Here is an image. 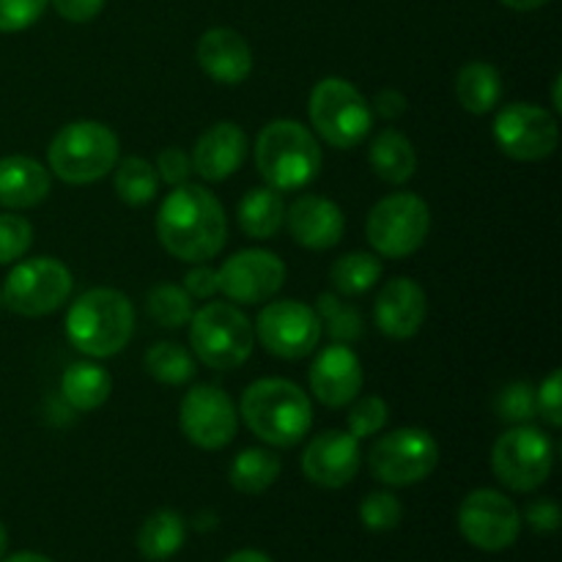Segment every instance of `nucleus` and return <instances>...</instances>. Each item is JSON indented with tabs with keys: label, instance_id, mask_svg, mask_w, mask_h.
I'll return each mask as SVG.
<instances>
[{
	"label": "nucleus",
	"instance_id": "f257e3e1",
	"mask_svg": "<svg viewBox=\"0 0 562 562\" xmlns=\"http://www.w3.org/2000/svg\"><path fill=\"white\" fill-rule=\"evenodd\" d=\"M157 239L173 258L209 263L228 241V217L223 203L203 184H181L168 192L157 212Z\"/></svg>",
	"mask_w": 562,
	"mask_h": 562
},
{
	"label": "nucleus",
	"instance_id": "f03ea898",
	"mask_svg": "<svg viewBox=\"0 0 562 562\" xmlns=\"http://www.w3.org/2000/svg\"><path fill=\"white\" fill-rule=\"evenodd\" d=\"M239 415L261 442L272 448H296L311 434L313 404L300 384L280 376L252 382L241 393Z\"/></svg>",
	"mask_w": 562,
	"mask_h": 562
},
{
	"label": "nucleus",
	"instance_id": "7ed1b4c3",
	"mask_svg": "<svg viewBox=\"0 0 562 562\" xmlns=\"http://www.w3.org/2000/svg\"><path fill=\"white\" fill-rule=\"evenodd\" d=\"M135 335V305L119 289H88L66 313V340L91 360L121 355Z\"/></svg>",
	"mask_w": 562,
	"mask_h": 562
},
{
	"label": "nucleus",
	"instance_id": "20e7f679",
	"mask_svg": "<svg viewBox=\"0 0 562 562\" xmlns=\"http://www.w3.org/2000/svg\"><path fill=\"white\" fill-rule=\"evenodd\" d=\"M322 146L305 124L294 119L269 121L256 137V170L278 192L305 190L322 173Z\"/></svg>",
	"mask_w": 562,
	"mask_h": 562
},
{
	"label": "nucleus",
	"instance_id": "39448f33",
	"mask_svg": "<svg viewBox=\"0 0 562 562\" xmlns=\"http://www.w3.org/2000/svg\"><path fill=\"white\" fill-rule=\"evenodd\" d=\"M121 159L119 135L102 121H71L49 140V173L66 184H93Z\"/></svg>",
	"mask_w": 562,
	"mask_h": 562
},
{
	"label": "nucleus",
	"instance_id": "423d86ee",
	"mask_svg": "<svg viewBox=\"0 0 562 562\" xmlns=\"http://www.w3.org/2000/svg\"><path fill=\"white\" fill-rule=\"evenodd\" d=\"M190 346L212 371H236L252 357L256 329L234 302H206L190 318Z\"/></svg>",
	"mask_w": 562,
	"mask_h": 562
},
{
	"label": "nucleus",
	"instance_id": "0eeeda50",
	"mask_svg": "<svg viewBox=\"0 0 562 562\" xmlns=\"http://www.w3.org/2000/svg\"><path fill=\"white\" fill-rule=\"evenodd\" d=\"M313 132L333 148H357L366 143L373 126L371 102L360 93L355 82L344 77H324L313 86L307 99Z\"/></svg>",
	"mask_w": 562,
	"mask_h": 562
},
{
	"label": "nucleus",
	"instance_id": "6e6552de",
	"mask_svg": "<svg viewBox=\"0 0 562 562\" xmlns=\"http://www.w3.org/2000/svg\"><path fill=\"white\" fill-rule=\"evenodd\" d=\"M431 234V209L415 192H393L371 209L366 236L379 258L401 261L426 245Z\"/></svg>",
	"mask_w": 562,
	"mask_h": 562
},
{
	"label": "nucleus",
	"instance_id": "1a4fd4ad",
	"mask_svg": "<svg viewBox=\"0 0 562 562\" xmlns=\"http://www.w3.org/2000/svg\"><path fill=\"white\" fill-rule=\"evenodd\" d=\"M75 291L69 267L58 258L38 256L16 261L5 278L0 300L11 313L25 318H42L60 311Z\"/></svg>",
	"mask_w": 562,
	"mask_h": 562
},
{
	"label": "nucleus",
	"instance_id": "9d476101",
	"mask_svg": "<svg viewBox=\"0 0 562 562\" xmlns=\"http://www.w3.org/2000/svg\"><path fill=\"white\" fill-rule=\"evenodd\" d=\"M554 467V445L536 426H510L492 448V472L510 492L530 494L549 481Z\"/></svg>",
	"mask_w": 562,
	"mask_h": 562
},
{
	"label": "nucleus",
	"instance_id": "9b49d317",
	"mask_svg": "<svg viewBox=\"0 0 562 562\" xmlns=\"http://www.w3.org/2000/svg\"><path fill=\"white\" fill-rule=\"evenodd\" d=\"M439 464V442L426 428H395L368 450V470L384 486H415Z\"/></svg>",
	"mask_w": 562,
	"mask_h": 562
},
{
	"label": "nucleus",
	"instance_id": "f8f14e48",
	"mask_svg": "<svg viewBox=\"0 0 562 562\" xmlns=\"http://www.w3.org/2000/svg\"><path fill=\"white\" fill-rule=\"evenodd\" d=\"M494 143L499 151L519 162H541L558 151V115L532 102L505 104L492 124Z\"/></svg>",
	"mask_w": 562,
	"mask_h": 562
},
{
	"label": "nucleus",
	"instance_id": "ddd939ff",
	"mask_svg": "<svg viewBox=\"0 0 562 562\" xmlns=\"http://www.w3.org/2000/svg\"><path fill=\"white\" fill-rule=\"evenodd\" d=\"M263 349L280 360H302L322 340V322L313 305L296 300H269L252 324Z\"/></svg>",
	"mask_w": 562,
	"mask_h": 562
},
{
	"label": "nucleus",
	"instance_id": "4468645a",
	"mask_svg": "<svg viewBox=\"0 0 562 562\" xmlns=\"http://www.w3.org/2000/svg\"><path fill=\"white\" fill-rule=\"evenodd\" d=\"M459 530L481 552H505L519 541L521 514L514 499L494 488H475L459 508Z\"/></svg>",
	"mask_w": 562,
	"mask_h": 562
},
{
	"label": "nucleus",
	"instance_id": "2eb2a0df",
	"mask_svg": "<svg viewBox=\"0 0 562 562\" xmlns=\"http://www.w3.org/2000/svg\"><path fill=\"white\" fill-rule=\"evenodd\" d=\"M181 434L201 450H223L239 431V409L225 390L214 384H195L179 406Z\"/></svg>",
	"mask_w": 562,
	"mask_h": 562
},
{
	"label": "nucleus",
	"instance_id": "dca6fc26",
	"mask_svg": "<svg viewBox=\"0 0 562 562\" xmlns=\"http://www.w3.org/2000/svg\"><path fill=\"white\" fill-rule=\"evenodd\" d=\"M283 258L274 252L252 247V250H239L225 258L223 267L217 269L220 294L234 305H267L269 300L280 294L285 285Z\"/></svg>",
	"mask_w": 562,
	"mask_h": 562
},
{
	"label": "nucleus",
	"instance_id": "f3484780",
	"mask_svg": "<svg viewBox=\"0 0 562 562\" xmlns=\"http://www.w3.org/2000/svg\"><path fill=\"white\" fill-rule=\"evenodd\" d=\"M307 379L318 404L327 409H344L360 398L366 373L360 357L349 344H333L318 351Z\"/></svg>",
	"mask_w": 562,
	"mask_h": 562
},
{
	"label": "nucleus",
	"instance_id": "a211bd4d",
	"mask_svg": "<svg viewBox=\"0 0 562 562\" xmlns=\"http://www.w3.org/2000/svg\"><path fill=\"white\" fill-rule=\"evenodd\" d=\"M362 467L360 439L349 431H322L307 442L302 453V472L322 488H344Z\"/></svg>",
	"mask_w": 562,
	"mask_h": 562
},
{
	"label": "nucleus",
	"instance_id": "6ab92c4d",
	"mask_svg": "<svg viewBox=\"0 0 562 562\" xmlns=\"http://www.w3.org/2000/svg\"><path fill=\"white\" fill-rule=\"evenodd\" d=\"M428 316V296L412 278H393L382 285L373 302V324L393 340H409L423 329Z\"/></svg>",
	"mask_w": 562,
	"mask_h": 562
},
{
	"label": "nucleus",
	"instance_id": "aec40b11",
	"mask_svg": "<svg viewBox=\"0 0 562 562\" xmlns=\"http://www.w3.org/2000/svg\"><path fill=\"white\" fill-rule=\"evenodd\" d=\"M285 228L291 239L305 250H333L340 245L346 231V217L335 201L324 195H300L285 206Z\"/></svg>",
	"mask_w": 562,
	"mask_h": 562
},
{
	"label": "nucleus",
	"instance_id": "412c9836",
	"mask_svg": "<svg viewBox=\"0 0 562 562\" xmlns=\"http://www.w3.org/2000/svg\"><path fill=\"white\" fill-rule=\"evenodd\" d=\"M195 55L203 75L212 77L220 86H241L256 66L250 44L234 27H209L198 38Z\"/></svg>",
	"mask_w": 562,
	"mask_h": 562
},
{
	"label": "nucleus",
	"instance_id": "4be33fe9",
	"mask_svg": "<svg viewBox=\"0 0 562 562\" xmlns=\"http://www.w3.org/2000/svg\"><path fill=\"white\" fill-rule=\"evenodd\" d=\"M247 148H250V143H247L245 130L239 124L217 121L198 137L195 148H192V173L201 176L203 181H212V184L231 179L245 165Z\"/></svg>",
	"mask_w": 562,
	"mask_h": 562
},
{
	"label": "nucleus",
	"instance_id": "5701e85b",
	"mask_svg": "<svg viewBox=\"0 0 562 562\" xmlns=\"http://www.w3.org/2000/svg\"><path fill=\"white\" fill-rule=\"evenodd\" d=\"M53 190V173L38 159L11 154L0 159V206L11 212L33 209L47 201Z\"/></svg>",
	"mask_w": 562,
	"mask_h": 562
},
{
	"label": "nucleus",
	"instance_id": "b1692460",
	"mask_svg": "<svg viewBox=\"0 0 562 562\" xmlns=\"http://www.w3.org/2000/svg\"><path fill=\"white\" fill-rule=\"evenodd\" d=\"M236 223L241 234L256 241H267L278 236L285 223V201L283 192L272 187H252L236 206Z\"/></svg>",
	"mask_w": 562,
	"mask_h": 562
},
{
	"label": "nucleus",
	"instance_id": "393cba45",
	"mask_svg": "<svg viewBox=\"0 0 562 562\" xmlns=\"http://www.w3.org/2000/svg\"><path fill=\"white\" fill-rule=\"evenodd\" d=\"M368 162H371L373 173L382 181H387V184H406L417 170L415 143H412L404 132L387 126V130H382L371 140Z\"/></svg>",
	"mask_w": 562,
	"mask_h": 562
},
{
	"label": "nucleus",
	"instance_id": "a878e982",
	"mask_svg": "<svg viewBox=\"0 0 562 562\" xmlns=\"http://www.w3.org/2000/svg\"><path fill=\"white\" fill-rule=\"evenodd\" d=\"M456 99L461 108L472 115H486L497 110L499 99H503V75L497 66L486 64V60H470L456 75Z\"/></svg>",
	"mask_w": 562,
	"mask_h": 562
},
{
	"label": "nucleus",
	"instance_id": "bb28decb",
	"mask_svg": "<svg viewBox=\"0 0 562 562\" xmlns=\"http://www.w3.org/2000/svg\"><path fill=\"white\" fill-rule=\"evenodd\" d=\"M113 393V376L99 362H71L60 376V398L75 412H93L108 404Z\"/></svg>",
	"mask_w": 562,
	"mask_h": 562
},
{
	"label": "nucleus",
	"instance_id": "cd10ccee",
	"mask_svg": "<svg viewBox=\"0 0 562 562\" xmlns=\"http://www.w3.org/2000/svg\"><path fill=\"white\" fill-rule=\"evenodd\" d=\"M184 538L187 525L181 514L162 508L148 516L137 530V552L151 562H165L179 554V549L184 547Z\"/></svg>",
	"mask_w": 562,
	"mask_h": 562
},
{
	"label": "nucleus",
	"instance_id": "c85d7f7f",
	"mask_svg": "<svg viewBox=\"0 0 562 562\" xmlns=\"http://www.w3.org/2000/svg\"><path fill=\"white\" fill-rule=\"evenodd\" d=\"M384 263L376 252H346L329 267V285L340 296H362L382 280Z\"/></svg>",
	"mask_w": 562,
	"mask_h": 562
},
{
	"label": "nucleus",
	"instance_id": "c756f323",
	"mask_svg": "<svg viewBox=\"0 0 562 562\" xmlns=\"http://www.w3.org/2000/svg\"><path fill=\"white\" fill-rule=\"evenodd\" d=\"M280 470H283V464H280L274 450L247 448L231 461L228 481L239 494H263L274 486Z\"/></svg>",
	"mask_w": 562,
	"mask_h": 562
},
{
	"label": "nucleus",
	"instance_id": "7c9ffc66",
	"mask_svg": "<svg viewBox=\"0 0 562 562\" xmlns=\"http://www.w3.org/2000/svg\"><path fill=\"white\" fill-rule=\"evenodd\" d=\"M113 173L115 195H119L126 206H146V203H151L154 198H157L159 184H162L157 176V168H154L146 157L119 159Z\"/></svg>",
	"mask_w": 562,
	"mask_h": 562
},
{
	"label": "nucleus",
	"instance_id": "2f4dec72",
	"mask_svg": "<svg viewBox=\"0 0 562 562\" xmlns=\"http://www.w3.org/2000/svg\"><path fill=\"white\" fill-rule=\"evenodd\" d=\"M143 368H146L148 376L157 379L159 384H170V387L190 384L198 373L195 357L181 344H173V340L154 344L143 357Z\"/></svg>",
	"mask_w": 562,
	"mask_h": 562
},
{
	"label": "nucleus",
	"instance_id": "473e14b6",
	"mask_svg": "<svg viewBox=\"0 0 562 562\" xmlns=\"http://www.w3.org/2000/svg\"><path fill=\"white\" fill-rule=\"evenodd\" d=\"M316 313L322 329H327L333 344H357L362 338L366 324H362L360 311L351 302H346V296L324 291L316 296Z\"/></svg>",
	"mask_w": 562,
	"mask_h": 562
},
{
	"label": "nucleus",
	"instance_id": "72a5a7b5",
	"mask_svg": "<svg viewBox=\"0 0 562 562\" xmlns=\"http://www.w3.org/2000/svg\"><path fill=\"white\" fill-rule=\"evenodd\" d=\"M192 302L195 300H192L181 285L159 283L148 291L146 311L157 327L181 329L184 324H190L192 313H195V305H192Z\"/></svg>",
	"mask_w": 562,
	"mask_h": 562
},
{
	"label": "nucleus",
	"instance_id": "f704fd0d",
	"mask_svg": "<svg viewBox=\"0 0 562 562\" xmlns=\"http://www.w3.org/2000/svg\"><path fill=\"white\" fill-rule=\"evenodd\" d=\"M497 409L499 420L510 423V426H521V423H530L538 415L536 404V387L530 382H510L499 390L497 395Z\"/></svg>",
	"mask_w": 562,
	"mask_h": 562
},
{
	"label": "nucleus",
	"instance_id": "c9c22d12",
	"mask_svg": "<svg viewBox=\"0 0 562 562\" xmlns=\"http://www.w3.org/2000/svg\"><path fill=\"white\" fill-rule=\"evenodd\" d=\"M404 519V505L395 494L373 492L360 503V521L371 532H390Z\"/></svg>",
	"mask_w": 562,
	"mask_h": 562
},
{
	"label": "nucleus",
	"instance_id": "e433bc0d",
	"mask_svg": "<svg viewBox=\"0 0 562 562\" xmlns=\"http://www.w3.org/2000/svg\"><path fill=\"white\" fill-rule=\"evenodd\" d=\"M390 420V406L382 395H366V398L357 401L351 406L349 417H346V426H349L351 437L362 439L368 437H376L379 431H384Z\"/></svg>",
	"mask_w": 562,
	"mask_h": 562
},
{
	"label": "nucleus",
	"instance_id": "4c0bfd02",
	"mask_svg": "<svg viewBox=\"0 0 562 562\" xmlns=\"http://www.w3.org/2000/svg\"><path fill=\"white\" fill-rule=\"evenodd\" d=\"M33 245V225L22 214H0V267L16 263Z\"/></svg>",
	"mask_w": 562,
	"mask_h": 562
},
{
	"label": "nucleus",
	"instance_id": "58836bf2",
	"mask_svg": "<svg viewBox=\"0 0 562 562\" xmlns=\"http://www.w3.org/2000/svg\"><path fill=\"white\" fill-rule=\"evenodd\" d=\"M49 0H0V33H20L42 20Z\"/></svg>",
	"mask_w": 562,
	"mask_h": 562
},
{
	"label": "nucleus",
	"instance_id": "ea45409f",
	"mask_svg": "<svg viewBox=\"0 0 562 562\" xmlns=\"http://www.w3.org/2000/svg\"><path fill=\"white\" fill-rule=\"evenodd\" d=\"M154 168H157L159 181H165L168 187H181L190 181L192 159L184 148L170 146V148H162V151H159L157 165H154Z\"/></svg>",
	"mask_w": 562,
	"mask_h": 562
},
{
	"label": "nucleus",
	"instance_id": "a19ab883",
	"mask_svg": "<svg viewBox=\"0 0 562 562\" xmlns=\"http://www.w3.org/2000/svg\"><path fill=\"white\" fill-rule=\"evenodd\" d=\"M536 404L538 415L549 423L552 428L562 426V371L549 373L541 382V387L536 390Z\"/></svg>",
	"mask_w": 562,
	"mask_h": 562
},
{
	"label": "nucleus",
	"instance_id": "79ce46f5",
	"mask_svg": "<svg viewBox=\"0 0 562 562\" xmlns=\"http://www.w3.org/2000/svg\"><path fill=\"white\" fill-rule=\"evenodd\" d=\"M181 289H184L192 300H212L214 294H220L217 269L209 267V263H192L190 272L184 274V285H181Z\"/></svg>",
	"mask_w": 562,
	"mask_h": 562
},
{
	"label": "nucleus",
	"instance_id": "37998d69",
	"mask_svg": "<svg viewBox=\"0 0 562 562\" xmlns=\"http://www.w3.org/2000/svg\"><path fill=\"white\" fill-rule=\"evenodd\" d=\"M525 519H527V525H530L536 532L552 536V532L560 530V519H562L560 505L554 503V499H549V497L536 499V503L527 505Z\"/></svg>",
	"mask_w": 562,
	"mask_h": 562
},
{
	"label": "nucleus",
	"instance_id": "c03bdc74",
	"mask_svg": "<svg viewBox=\"0 0 562 562\" xmlns=\"http://www.w3.org/2000/svg\"><path fill=\"white\" fill-rule=\"evenodd\" d=\"M49 3H53V9L58 11V16H64L66 22L82 25V22L97 20L108 0H49Z\"/></svg>",
	"mask_w": 562,
	"mask_h": 562
},
{
	"label": "nucleus",
	"instance_id": "a18cd8bd",
	"mask_svg": "<svg viewBox=\"0 0 562 562\" xmlns=\"http://www.w3.org/2000/svg\"><path fill=\"white\" fill-rule=\"evenodd\" d=\"M409 108V99L398 91V88H384L376 93V99L371 102V110L384 121H395L406 113Z\"/></svg>",
	"mask_w": 562,
	"mask_h": 562
},
{
	"label": "nucleus",
	"instance_id": "49530a36",
	"mask_svg": "<svg viewBox=\"0 0 562 562\" xmlns=\"http://www.w3.org/2000/svg\"><path fill=\"white\" fill-rule=\"evenodd\" d=\"M225 562H272V558L258 549H241V552H234Z\"/></svg>",
	"mask_w": 562,
	"mask_h": 562
},
{
	"label": "nucleus",
	"instance_id": "de8ad7c7",
	"mask_svg": "<svg viewBox=\"0 0 562 562\" xmlns=\"http://www.w3.org/2000/svg\"><path fill=\"white\" fill-rule=\"evenodd\" d=\"M499 3L508 5V9L514 11H536V9H543L549 0H499Z\"/></svg>",
	"mask_w": 562,
	"mask_h": 562
},
{
	"label": "nucleus",
	"instance_id": "09e8293b",
	"mask_svg": "<svg viewBox=\"0 0 562 562\" xmlns=\"http://www.w3.org/2000/svg\"><path fill=\"white\" fill-rule=\"evenodd\" d=\"M0 562H53V560L44 558V554H36V552H16V554H11V558H5Z\"/></svg>",
	"mask_w": 562,
	"mask_h": 562
},
{
	"label": "nucleus",
	"instance_id": "8fccbe9b",
	"mask_svg": "<svg viewBox=\"0 0 562 562\" xmlns=\"http://www.w3.org/2000/svg\"><path fill=\"white\" fill-rule=\"evenodd\" d=\"M560 86H562V77L558 75V77H554V86H552V108H554V113H560V110H562V99H560Z\"/></svg>",
	"mask_w": 562,
	"mask_h": 562
},
{
	"label": "nucleus",
	"instance_id": "3c124183",
	"mask_svg": "<svg viewBox=\"0 0 562 562\" xmlns=\"http://www.w3.org/2000/svg\"><path fill=\"white\" fill-rule=\"evenodd\" d=\"M5 547H9V532H5L3 521H0V560H3V554H5Z\"/></svg>",
	"mask_w": 562,
	"mask_h": 562
},
{
	"label": "nucleus",
	"instance_id": "603ef678",
	"mask_svg": "<svg viewBox=\"0 0 562 562\" xmlns=\"http://www.w3.org/2000/svg\"><path fill=\"white\" fill-rule=\"evenodd\" d=\"M0 307H3V300H0Z\"/></svg>",
	"mask_w": 562,
	"mask_h": 562
}]
</instances>
